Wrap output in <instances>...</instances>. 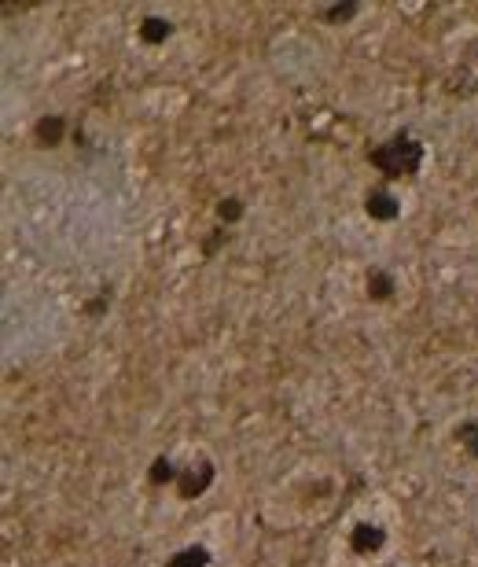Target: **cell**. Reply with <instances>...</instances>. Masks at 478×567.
Wrapping results in <instances>:
<instances>
[{
    "label": "cell",
    "mask_w": 478,
    "mask_h": 567,
    "mask_svg": "<svg viewBox=\"0 0 478 567\" xmlns=\"http://www.w3.org/2000/svg\"><path fill=\"white\" fill-rule=\"evenodd\" d=\"M372 166H379L386 177H412L420 173V162H423V144L412 140V137H394L390 144H383V148L368 151Z\"/></svg>",
    "instance_id": "obj_1"
},
{
    "label": "cell",
    "mask_w": 478,
    "mask_h": 567,
    "mask_svg": "<svg viewBox=\"0 0 478 567\" xmlns=\"http://www.w3.org/2000/svg\"><path fill=\"white\" fill-rule=\"evenodd\" d=\"M210 482H213V468H210V464L191 468V472L180 475V497H199Z\"/></svg>",
    "instance_id": "obj_2"
},
{
    "label": "cell",
    "mask_w": 478,
    "mask_h": 567,
    "mask_svg": "<svg viewBox=\"0 0 478 567\" xmlns=\"http://www.w3.org/2000/svg\"><path fill=\"white\" fill-rule=\"evenodd\" d=\"M368 214L372 218H379V221H394V218H398V199H394L390 196V192H383V188H375V192H368Z\"/></svg>",
    "instance_id": "obj_3"
},
{
    "label": "cell",
    "mask_w": 478,
    "mask_h": 567,
    "mask_svg": "<svg viewBox=\"0 0 478 567\" xmlns=\"http://www.w3.org/2000/svg\"><path fill=\"white\" fill-rule=\"evenodd\" d=\"M63 129H67V122H63L59 115H48V118H41L34 125V137H37V144H44V148H56V144L63 140Z\"/></svg>",
    "instance_id": "obj_4"
},
{
    "label": "cell",
    "mask_w": 478,
    "mask_h": 567,
    "mask_svg": "<svg viewBox=\"0 0 478 567\" xmlns=\"http://www.w3.org/2000/svg\"><path fill=\"white\" fill-rule=\"evenodd\" d=\"M383 542H386V534L379 530V527H372V523H360V527L353 530V538H350L353 553H372V549H379Z\"/></svg>",
    "instance_id": "obj_5"
},
{
    "label": "cell",
    "mask_w": 478,
    "mask_h": 567,
    "mask_svg": "<svg viewBox=\"0 0 478 567\" xmlns=\"http://www.w3.org/2000/svg\"><path fill=\"white\" fill-rule=\"evenodd\" d=\"M170 23L166 19H144V26H140V37L147 41V44H162V41H166L170 37Z\"/></svg>",
    "instance_id": "obj_6"
},
{
    "label": "cell",
    "mask_w": 478,
    "mask_h": 567,
    "mask_svg": "<svg viewBox=\"0 0 478 567\" xmlns=\"http://www.w3.org/2000/svg\"><path fill=\"white\" fill-rule=\"evenodd\" d=\"M210 563V556H206V549H199V545H195V549H184V553H177L166 567H206Z\"/></svg>",
    "instance_id": "obj_7"
},
{
    "label": "cell",
    "mask_w": 478,
    "mask_h": 567,
    "mask_svg": "<svg viewBox=\"0 0 478 567\" xmlns=\"http://www.w3.org/2000/svg\"><path fill=\"white\" fill-rule=\"evenodd\" d=\"M390 291H394V280L386 277V273H368V295L372 299H390Z\"/></svg>",
    "instance_id": "obj_8"
},
{
    "label": "cell",
    "mask_w": 478,
    "mask_h": 567,
    "mask_svg": "<svg viewBox=\"0 0 478 567\" xmlns=\"http://www.w3.org/2000/svg\"><path fill=\"white\" fill-rule=\"evenodd\" d=\"M357 11H360V4H335V8H324L320 15L327 23H346V19H353Z\"/></svg>",
    "instance_id": "obj_9"
},
{
    "label": "cell",
    "mask_w": 478,
    "mask_h": 567,
    "mask_svg": "<svg viewBox=\"0 0 478 567\" xmlns=\"http://www.w3.org/2000/svg\"><path fill=\"white\" fill-rule=\"evenodd\" d=\"M218 214H221V221H239L243 218V203L239 199H221Z\"/></svg>",
    "instance_id": "obj_10"
},
{
    "label": "cell",
    "mask_w": 478,
    "mask_h": 567,
    "mask_svg": "<svg viewBox=\"0 0 478 567\" xmlns=\"http://www.w3.org/2000/svg\"><path fill=\"white\" fill-rule=\"evenodd\" d=\"M151 479H155V482H170V479H177L173 464H170L166 457H158V461H155V468H151Z\"/></svg>",
    "instance_id": "obj_11"
},
{
    "label": "cell",
    "mask_w": 478,
    "mask_h": 567,
    "mask_svg": "<svg viewBox=\"0 0 478 567\" xmlns=\"http://www.w3.org/2000/svg\"><path fill=\"white\" fill-rule=\"evenodd\" d=\"M107 306H111V299H107V291L100 299H92L89 306H85V317H100V313H107Z\"/></svg>",
    "instance_id": "obj_12"
},
{
    "label": "cell",
    "mask_w": 478,
    "mask_h": 567,
    "mask_svg": "<svg viewBox=\"0 0 478 567\" xmlns=\"http://www.w3.org/2000/svg\"><path fill=\"white\" fill-rule=\"evenodd\" d=\"M460 435H464V446L471 453H478V424H464V428H460Z\"/></svg>",
    "instance_id": "obj_13"
}]
</instances>
